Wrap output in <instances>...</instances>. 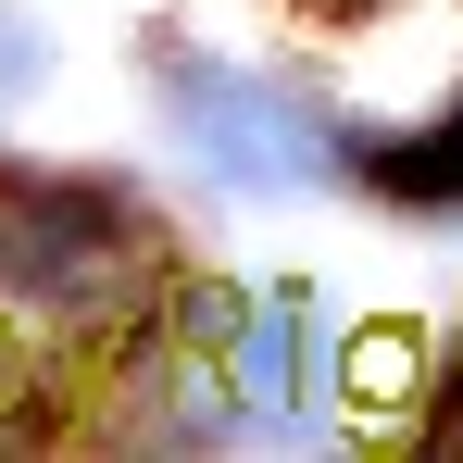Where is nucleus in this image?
Returning <instances> with one entry per match:
<instances>
[{"label": "nucleus", "mask_w": 463, "mask_h": 463, "mask_svg": "<svg viewBox=\"0 0 463 463\" xmlns=\"http://www.w3.org/2000/svg\"><path fill=\"white\" fill-rule=\"evenodd\" d=\"M151 100H163V138L201 163L226 201H301V188H338L351 113H326L313 76L226 63V51H201L188 25H151Z\"/></svg>", "instance_id": "f257e3e1"}, {"label": "nucleus", "mask_w": 463, "mask_h": 463, "mask_svg": "<svg viewBox=\"0 0 463 463\" xmlns=\"http://www.w3.org/2000/svg\"><path fill=\"white\" fill-rule=\"evenodd\" d=\"M338 376H351V313L313 276H263L238 301V326L213 338L226 439H313V426H338Z\"/></svg>", "instance_id": "f03ea898"}, {"label": "nucleus", "mask_w": 463, "mask_h": 463, "mask_svg": "<svg viewBox=\"0 0 463 463\" xmlns=\"http://www.w3.org/2000/svg\"><path fill=\"white\" fill-rule=\"evenodd\" d=\"M51 88V25L25 0H0V100H38Z\"/></svg>", "instance_id": "7ed1b4c3"}]
</instances>
